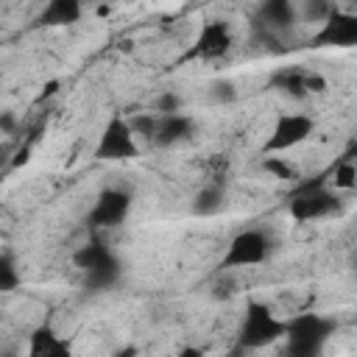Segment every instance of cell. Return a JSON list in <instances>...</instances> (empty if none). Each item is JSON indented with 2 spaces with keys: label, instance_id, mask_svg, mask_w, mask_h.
<instances>
[{
  "label": "cell",
  "instance_id": "3957f363",
  "mask_svg": "<svg viewBox=\"0 0 357 357\" xmlns=\"http://www.w3.org/2000/svg\"><path fill=\"white\" fill-rule=\"evenodd\" d=\"M284 335V321H279L273 315V310L257 298H251L245 304L243 312V324L237 329V349L251 351V349H265L271 343H276Z\"/></svg>",
  "mask_w": 357,
  "mask_h": 357
},
{
  "label": "cell",
  "instance_id": "4fadbf2b",
  "mask_svg": "<svg viewBox=\"0 0 357 357\" xmlns=\"http://www.w3.org/2000/svg\"><path fill=\"white\" fill-rule=\"evenodd\" d=\"M84 17L81 0H45L42 11L36 14L39 28H70Z\"/></svg>",
  "mask_w": 357,
  "mask_h": 357
},
{
  "label": "cell",
  "instance_id": "9c48e42d",
  "mask_svg": "<svg viewBox=\"0 0 357 357\" xmlns=\"http://www.w3.org/2000/svg\"><path fill=\"white\" fill-rule=\"evenodd\" d=\"M310 45L312 47H354L357 45V14L335 6L321 22V28L312 33Z\"/></svg>",
  "mask_w": 357,
  "mask_h": 357
},
{
  "label": "cell",
  "instance_id": "8992f818",
  "mask_svg": "<svg viewBox=\"0 0 357 357\" xmlns=\"http://www.w3.org/2000/svg\"><path fill=\"white\" fill-rule=\"evenodd\" d=\"M234 45V36H231V28L229 22L223 20H209L201 25L195 42L184 50V56L178 59V64H187V61H215V59H223Z\"/></svg>",
  "mask_w": 357,
  "mask_h": 357
},
{
  "label": "cell",
  "instance_id": "44dd1931",
  "mask_svg": "<svg viewBox=\"0 0 357 357\" xmlns=\"http://www.w3.org/2000/svg\"><path fill=\"white\" fill-rule=\"evenodd\" d=\"M22 284V276L17 271V262L11 254H0V293H14Z\"/></svg>",
  "mask_w": 357,
  "mask_h": 357
},
{
  "label": "cell",
  "instance_id": "d6986e66",
  "mask_svg": "<svg viewBox=\"0 0 357 357\" xmlns=\"http://www.w3.org/2000/svg\"><path fill=\"white\" fill-rule=\"evenodd\" d=\"M329 181H332L335 190H343V192H351V190L357 187V167H354V162H351V153H346V156L335 165Z\"/></svg>",
  "mask_w": 357,
  "mask_h": 357
},
{
  "label": "cell",
  "instance_id": "277c9868",
  "mask_svg": "<svg viewBox=\"0 0 357 357\" xmlns=\"http://www.w3.org/2000/svg\"><path fill=\"white\" fill-rule=\"evenodd\" d=\"M98 162H126L139 156V142L123 114H112L98 137V145L92 151Z\"/></svg>",
  "mask_w": 357,
  "mask_h": 357
},
{
  "label": "cell",
  "instance_id": "7402d4cb",
  "mask_svg": "<svg viewBox=\"0 0 357 357\" xmlns=\"http://www.w3.org/2000/svg\"><path fill=\"white\" fill-rule=\"evenodd\" d=\"M134 137H142V139H151L153 142V131H156V112H139L128 120Z\"/></svg>",
  "mask_w": 357,
  "mask_h": 357
},
{
  "label": "cell",
  "instance_id": "d4e9b609",
  "mask_svg": "<svg viewBox=\"0 0 357 357\" xmlns=\"http://www.w3.org/2000/svg\"><path fill=\"white\" fill-rule=\"evenodd\" d=\"M0 128H3V131H11V128H14V114H8V112L0 114Z\"/></svg>",
  "mask_w": 357,
  "mask_h": 357
},
{
  "label": "cell",
  "instance_id": "52a82bcc",
  "mask_svg": "<svg viewBox=\"0 0 357 357\" xmlns=\"http://www.w3.org/2000/svg\"><path fill=\"white\" fill-rule=\"evenodd\" d=\"M315 131V120L310 114H298V112H284L276 117L265 145H262V153H284L301 142H307Z\"/></svg>",
  "mask_w": 357,
  "mask_h": 357
},
{
  "label": "cell",
  "instance_id": "ac0fdd59",
  "mask_svg": "<svg viewBox=\"0 0 357 357\" xmlns=\"http://www.w3.org/2000/svg\"><path fill=\"white\" fill-rule=\"evenodd\" d=\"M262 170L271 173L273 178H282V181H290V184L301 178L298 167L290 165L284 156H276V153H265V156H262Z\"/></svg>",
  "mask_w": 357,
  "mask_h": 357
},
{
  "label": "cell",
  "instance_id": "5bb4252c",
  "mask_svg": "<svg viewBox=\"0 0 357 357\" xmlns=\"http://www.w3.org/2000/svg\"><path fill=\"white\" fill-rule=\"evenodd\" d=\"M28 354L31 357H67L70 354V343L50 324H39L28 335Z\"/></svg>",
  "mask_w": 357,
  "mask_h": 357
},
{
  "label": "cell",
  "instance_id": "e0dca14e",
  "mask_svg": "<svg viewBox=\"0 0 357 357\" xmlns=\"http://www.w3.org/2000/svg\"><path fill=\"white\" fill-rule=\"evenodd\" d=\"M109 254H114L103 240H89V243H84L75 254H73V262H75V268L78 271H86V268H92V265H98V262H103Z\"/></svg>",
  "mask_w": 357,
  "mask_h": 357
},
{
  "label": "cell",
  "instance_id": "ffe728a7",
  "mask_svg": "<svg viewBox=\"0 0 357 357\" xmlns=\"http://www.w3.org/2000/svg\"><path fill=\"white\" fill-rule=\"evenodd\" d=\"M296 8H298V20L321 25L326 14L335 8V0H296Z\"/></svg>",
  "mask_w": 357,
  "mask_h": 357
},
{
  "label": "cell",
  "instance_id": "9a60e30c",
  "mask_svg": "<svg viewBox=\"0 0 357 357\" xmlns=\"http://www.w3.org/2000/svg\"><path fill=\"white\" fill-rule=\"evenodd\" d=\"M268 86L282 92V95H290L296 100L307 98V70L304 67H279L271 78H268Z\"/></svg>",
  "mask_w": 357,
  "mask_h": 357
},
{
  "label": "cell",
  "instance_id": "5b68a950",
  "mask_svg": "<svg viewBox=\"0 0 357 357\" xmlns=\"http://www.w3.org/2000/svg\"><path fill=\"white\" fill-rule=\"evenodd\" d=\"M271 254V243L265 237V231L259 229H243L237 231L223 257H220V268L223 271H231V268H251V265H262Z\"/></svg>",
  "mask_w": 357,
  "mask_h": 357
},
{
  "label": "cell",
  "instance_id": "603a6c76",
  "mask_svg": "<svg viewBox=\"0 0 357 357\" xmlns=\"http://www.w3.org/2000/svg\"><path fill=\"white\" fill-rule=\"evenodd\" d=\"M153 112L156 114H173V112H181V98L176 92H162L153 103Z\"/></svg>",
  "mask_w": 357,
  "mask_h": 357
},
{
  "label": "cell",
  "instance_id": "7c38bea8",
  "mask_svg": "<svg viewBox=\"0 0 357 357\" xmlns=\"http://www.w3.org/2000/svg\"><path fill=\"white\" fill-rule=\"evenodd\" d=\"M192 117L184 112H173V114H156V131H153V142L159 148H170L176 142H184L192 137Z\"/></svg>",
  "mask_w": 357,
  "mask_h": 357
},
{
  "label": "cell",
  "instance_id": "4316f807",
  "mask_svg": "<svg viewBox=\"0 0 357 357\" xmlns=\"http://www.w3.org/2000/svg\"><path fill=\"white\" fill-rule=\"evenodd\" d=\"M81 3H98V0H81Z\"/></svg>",
  "mask_w": 357,
  "mask_h": 357
},
{
  "label": "cell",
  "instance_id": "7a4b0ae2",
  "mask_svg": "<svg viewBox=\"0 0 357 357\" xmlns=\"http://www.w3.org/2000/svg\"><path fill=\"white\" fill-rule=\"evenodd\" d=\"M337 324L326 315H318V312H301V315H293L290 321H284V351L290 357H315L321 354L324 343L329 340V335H335Z\"/></svg>",
  "mask_w": 357,
  "mask_h": 357
},
{
  "label": "cell",
  "instance_id": "484cf974",
  "mask_svg": "<svg viewBox=\"0 0 357 357\" xmlns=\"http://www.w3.org/2000/svg\"><path fill=\"white\" fill-rule=\"evenodd\" d=\"M8 153H11V148H8L6 142H0V165H3L6 159H8Z\"/></svg>",
  "mask_w": 357,
  "mask_h": 357
},
{
  "label": "cell",
  "instance_id": "cb8c5ba5",
  "mask_svg": "<svg viewBox=\"0 0 357 357\" xmlns=\"http://www.w3.org/2000/svg\"><path fill=\"white\" fill-rule=\"evenodd\" d=\"M212 89H215V100H234V95H237L229 81H218Z\"/></svg>",
  "mask_w": 357,
  "mask_h": 357
},
{
  "label": "cell",
  "instance_id": "2e32d148",
  "mask_svg": "<svg viewBox=\"0 0 357 357\" xmlns=\"http://www.w3.org/2000/svg\"><path fill=\"white\" fill-rule=\"evenodd\" d=\"M223 201H226L223 184H220V181H209V184H204V187L195 192V198H192V215H198V218H212V215H218V212L223 209Z\"/></svg>",
  "mask_w": 357,
  "mask_h": 357
},
{
  "label": "cell",
  "instance_id": "6da1fadb",
  "mask_svg": "<svg viewBox=\"0 0 357 357\" xmlns=\"http://www.w3.org/2000/svg\"><path fill=\"white\" fill-rule=\"evenodd\" d=\"M340 198L329 187V178L321 173L315 178H298L293 181V190L287 195V212L296 223H315L324 218H332L340 212Z\"/></svg>",
  "mask_w": 357,
  "mask_h": 357
},
{
  "label": "cell",
  "instance_id": "ba28073f",
  "mask_svg": "<svg viewBox=\"0 0 357 357\" xmlns=\"http://www.w3.org/2000/svg\"><path fill=\"white\" fill-rule=\"evenodd\" d=\"M131 212V192L123 187H106L98 192L89 215H86V226L89 229H117Z\"/></svg>",
  "mask_w": 357,
  "mask_h": 357
},
{
  "label": "cell",
  "instance_id": "8fae6325",
  "mask_svg": "<svg viewBox=\"0 0 357 357\" xmlns=\"http://www.w3.org/2000/svg\"><path fill=\"white\" fill-rule=\"evenodd\" d=\"M120 279H123V262H120L117 254H109L103 262L81 271V284L89 293H106V290L117 287Z\"/></svg>",
  "mask_w": 357,
  "mask_h": 357
},
{
  "label": "cell",
  "instance_id": "30bf717a",
  "mask_svg": "<svg viewBox=\"0 0 357 357\" xmlns=\"http://www.w3.org/2000/svg\"><path fill=\"white\" fill-rule=\"evenodd\" d=\"M296 22H298L296 0H259L254 25H259V28L276 33V36H284V33L293 31Z\"/></svg>",
  "mask_w": 357,
  "mask_h": 357
}]
</instances>
